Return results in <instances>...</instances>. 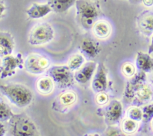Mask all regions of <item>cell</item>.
I'll list each match as a JSON object with an SVG mask.
<instances>
[{
  "mask_svg": "<svg viewBox=\"0 0 153 136\" xmlns=\"http://www.w3.org/2000/svg\"><path fill=\"white\" fill-rule=\"evenodd\" d=\"M0 92L18 108L28 106L32 103L34 98L31 90L22 84H0Z\"/></svg>",
  "mask_w": 153,
  "mask_h": 136,
  "instance_id": "obj_1",
  "label": "cell"
},
{
  "mask_svg": "<svg viewBox=\"0 0 153 136\" xmlns=\"http://www.w3.org/2000/svg\"><path fill=\"white\" fill-rule=\"evenodd\" d=\"M9 130L12 136H40L34 121L23 114H13L9 120Z\"/></svg>",
  "mask_w": 153,
  "mask_h": 136,
  "instance_id": "obj_2",
  "label": "cell"
},
{
  "mask_svg": "<svg viewBox=\"0 0 153 136\" xmlns=\"http://www.w3.org/2000/svg\"><path fill=\"white\" fill-rule=\"evenodd\" d=\"M76 14L85 28H92L100 16V8L97 3L91 0H76Z\"/></svg>",
  "mask_w": 153,
  "mask_h": 136,
  "instance_id": "obj_3",
  "label": "cell"
},
{
  "mask_svg": "<svg viewBox=\"0 0 153 136\" xmlns=\"http://www.w3.org/2000/svg\"><path fill=\"white\" fill-rule=\"evenodd\" d=\"M55 30L48 22H41L34 25L30 31L28 43L31 46H39L47 44L54 40Z\"/></svg>",
  "mask_w": 153,
  "mask_h": 136,
  "instance_id": "obj_4",
  "label": "cell"
},
{
  "mask_svg": "<svg viewBox=\"0 0 153 136\" xmlns=\"http://www.w3.org/2000/svg\"><path fill=\"white\" fill-rule=\"evenodd\" d=\"M48 76L52 78L58 88H68L74 85V72L67 64L53 65L49 68Z\"/></svg>",
  "mask_w": 153,
  "mask_h": 136,
  "instance_id": "obj_5",
  "label": "cell"
},
{
  "mask_svg": "<svg viewBox=\"0 0 153 136\" xmlns=\"http://www.w3.org/2000/svg\"><path fill=\"white\" fill-rule=\"evenodd\" d=\"M50 67V61L45 55L31 53L24 61V68L28 73L33 75H40Z\"/></svg>",
  "mask_w": 153,
  "mask_h": 136,
  "instance_id": "obj_6",
  "label": "cell"
},
{
  "mask_svg": "<svg viewBox=\"0 0 153 136\" xmlns=\"http://www.w3.org/2000/svg\"><path fill=\"white\" fill-rule=\"evenodd\" d=\"M24 60L21 53L10 55L2 58L0 65V79H4L16 74L18 69L24 67Z\"/></svg>",
  "mask_w": 153,
  "mask_h": 136,
  "instance_id": "obj_7",
  "label": "cell"
},
{
  "mask_svg": "<svg viewBox=\"0 0 153 136\" xmlns=\"http://www.w3.org/2000/svg\"><path fill=\"white\" fill-rule=\"evenodd\" d=\"M108 85V69L103 62L97 64V68L94 77L91 80V87L96 94L106 91Z\"/></svg>",
  "mask_w": 153,
  "mask_h": 136,
  "instance_id": "obj_8",
  "label": "cell"
},
{
  "mask_svg": "<svg viewBox=\"0 0 153 136\" xmlns=\"http://www.w3.org/2000/svg\"><path fill=\"white\" fill-rule=\"evenodd\" d=\"M146 82V73L138 71L127 82L123 93L124 100L128 103L132 102L135 98V91L137 86Z\"/></svg>",
  "mask_w": 153,
  "mask_h": 136,
  "instance_id": "obj_9",
  "label": "cell"
},
{
  "mask_svg": "<svg viewBox=\"0 0 153 136\" xmlns=\"http://www.w3.org/2000/svg\"><path fill=\"white\" fill-rule=\"evenodd\" d=\"M97 62L93 60L88 61L77 71L74 72L75 82L79 85H87L92 80L97 68Z\"/></svg>",
  "mask_w": 153,
  "mask_h": 136,
  "instance_id": "obj_10",
  "label": "cell"
},
{
  "mask_svg": "<svg viewBox=\"0 0 153 136\" xmlns=\"http://www.w3.org/2000/svg\"><path fill=\"white\" fill-rule=\"evenodd\" d=\"M79 50L86 59L91 61L98 57L102 49L98 42L91 38H85L80 43Z\"/></svg>",
  "mask_w": 153,
  "mask_h": 136,
  "instance_id": "obj_11",
  "label": "cell"
},
{
  "mask_svg": "<svg viewBox=\"0 0 153 136\" xmlns=\"http://www.w3.org/2000/svg\"><path fill=\"white\" fill-rule=\"evenodd\" d=\"M123 115V105L120 101L113 100L108 103L105 110L106 120L111 123H117Z\"/></svg>",
  "mask_w": 153,
  "mask_h": 136,
  "instance_id": "obj_12",
  "label": "cell"
},
{
  "mask_svg": "<svg viewBox=\"0 0 153 136\" xmlns=\"http://www.w3.org/2000/svg\"><path fill=\"white\" fill-rule=\"evenodd\" d=\"M137 25L139 31L146 37L153 35V12H142L137 18Z\"/></svg>",
  "mask_w": 153,
  "mask_h": 136,
  "instance_id": "obj_13",
  "label": "cell"
},
{
  "mask_svg": "<svg viewBox=\"0 0 153 136\" xmlns=\"http://www.w3.org/2000/svg\"><path fill=\"white\" fill-rule=\"evenodd\" d=\"M52 12V7L48 2L37 3L34 2L27 9L26 14L30 19H38L45 17Z\"/></svg>",
  "mask_w": 153,
  "mask_h": 136,
  "instance_id": "obj_14",
  "label": "cell"
},
{
  "mask_svg": "<svg viewBox=\"0 0 153 136\" xmlns=\"http://www.w3.org/2000/svg\"><path fill=\"white\" fill-rule=\"evenodd\" d=\"M15 43L13 36L7 31H0V57L12 55Z\"/></svg>",
  "mask_w": 153,
  "mask_h": 136,
  "instance_id": "obj_15",
  "label": "cell"
},
{
  "mask_svg": "<svg viewBox=\"0 0 153 136\" xmlns=\"http://www.w3.org/2000/svg\"><path fill=\"white\" fill-rule=\"evenodd\" d=\"M135 66L139 71L149 73L153 70V58L150 54L139 51L135 58Z\"/></svg>",
  "mask_w": 153,
  "mask_h": 136,
  "instance_id": "obj_16",
  "label": "cell"
},
{
  "mask_svg": "<svg viewBox=\"0 0 153 136\" xmlns=\"http://www.w3.org/2000/svg\"><path fill=\"white\" fill-rule=\"evenodd\" d=\"M111 26L108 21L104 19L97 20L92 27L94 35L100 40L107 39L111 34Z\"/></svg>",
  "mask_w": 153,
  "mask_h": 136,
  "instance_id": "obj_17",
  "label": "cell"
},
{
  "mask_svg": "<svg viewBox=\"0 0 153 136\" xmlns=\"http://www.w3.org/2000/svg\"><path fill=\"white\" fill-rule=\"evenodd\" d=\"M55 84L49 76H41L36 82L37 91L43 95H49L55 89Z\"/></svg>",
  "mask_w": 153,
  "mask_h": 136,
  "instance_id": "obj_18",
  "label": "cell"
},
{
  "mask_svg": "<svg viewBox=\"0 0 153 136\" xmlns=\"http://www.w3.org/2000/svg\"><path fill=\"white\" fill-rule=\"evenodd\" d=\"M47 2L52 7V11L57 13H63L75 5L76 0H48Z\"/></svg>",
  "mask_w": 153,
  "mask_h": 136,
  "instance_id": "obj_19",
  "label": "cell"
},
{
  "mask_svg": "<svg viewBox=\"0 0 153 136\" xmlns=\"http://www.w3.org/2000/svg\"><path fill=\"white\" fill-rule=\"evenodd\" d=\"M153 95V91L150 85H147L146 82L142 83L137 86L135 91V98L137 101L140 103H147L152 100Z\"/></svg>",
  "mask_w": 153,
  "mask_h": 136,
  "instance_id": "obj_20",
  "label": "cell"
},
{
  "mask_svg": "<svg viewBox=\"0 0 153 136\" xmlns=\"http://www.w3.org/2000/svg\"><path fill=\"white\" fill-rule=\"evenodd\" d=\"M77 98V94L73 91H66L58 96V102L64 107H68L74 104Z\"/></svg>",
  "mask_w": 153,
  "mask_h": 136,
  "instance_id": "obj_21",
  "label": "cell"
},
{
  "mask_svg": "<svg viewBox=\"0 0 153 136\" xmlns=\"http://www.w3.org/2000/svg\"><path fill=\"white\" fill-rule=\"evenodd\" d=\"M85 59L86 58H85V56L82 53L73 54L69 58L67 65L68 66V67L72 71L76 72L79 69H80L84 65V64L86 62Z\"/></svg>",
  "mask_w": 153,
  "mask_h": 136,
  "instance_id": "obj_22",
  "label": "cell"
},
{
  "mask_svg": "<svg viewBox=\"0 0 153 136\" xmlns=\"http://www.w3.org/2000/svg\"><path fill=\"white\" fill-rule=\"evenodd\" d=\"M139 127V122L126 117L121 123V130L126 135H131L137 131Z\"/></svg>",
  "mask_w": 153,
  "mask_h": 136,
  "instance_id": "obj_23",
  "label": "cell"
},
{
  "mask_svg": "<svg viewBox=\"0 0 153 136\" xmlns=\"http://www.w3.org/2000/svg\"><path fill=\"white\" fill-rule=\"evenodd\" d=\"M126 117L137 122L143 120V111L137 106H131L126 111Z\"/></svg>",
  "mask_w": 153,
  "mask_h": 136,
  "instance_id": "obj_24",
  "label": "cell"
},
{
  "mask_svg": "<svg viewBox=\"0 0 153 136\" xmlns=\"http://www.w3.org/2000/svg\"><path fill=\"white\" fill-rule=\"evenodd\" d=\"M13 116L11 109L3 101H0V122H5L11 119Z\"/></svg>",
  "mask_w": 153,
  "mask_h": 136,
  "instance_id": "obj_25",
  "label": "cell"
},
{
  "mask_svg": "<svg viewBox=\"0 0 153 136\" xmlns=\"http://www.w3.org/2000/svg\"><path fill=\"white\" fill-rule=\"evenodd\" d=\"M122 73L126 77L131 78L137 73V67L131 62H125L122 66Z\"/></svg>",
  "mask_w": 153,
  "mask_h": 136,
  "instance_id": "obj_26",
  "label": "cell"
},
{
  "mask_svg": "<svg viewBox=\"0 0 153 136\" xmlns=\"http://www.w3.org/2000/svg\"><path fill=\"white\" fill-rule=\"evenodd\" d=\"M143 111V121L148 123L153 119V103L146 104L142 108Z\"/></svg>",
  "mask_w": 153,
  "mask_h": 136,
  "instance_id": "obj_27",
  "label": "cell"
},
{
  "mask_svg": "<svg viewBox=\"0 0 153 136\" xmlns=\"http://www.w3.org/2000/svg\"><path fill=\"white\" fill-rule=\"evenodd\" d=\"M95 101L99 106H105L109 103V97L107 94L105 92H100L97 94L95 97Z\"/></svg>",
  "mask_w": 153,
  "mask_h": 136,
  "instance_id": "obj_28",
  "label": "cell"
},
{
  "mask_svg": "<svg viewBox=\"0 0 153 136\" xmlns=\"http://www.w3.org/2000/svg\"><path fill=\"white\" fill-rule=\"evenodd\" d=\"M108 136H126L125 133L115 129H112L108 133Z\"/></svg>",
  "mask_w": 153,
  "mask_h": 136,
  "instance_id": "obj_29",
  "label": "cell"
},
{
  "mask_svg": "<svg viewBox=\"0 0 153 136\" xmlns=\"http://www.w3.org/2000/svg\"><path fill=\"white\" fill-rule=\"evenodd\" d=\"M6 10V6L4 4V2L1 1H0V17L3 16V14L4 13Z\"/></svg>",
  "mask_w": 153,
  "mask_h": 136,
  "instance_id": "obj_30",
  "label": "cell"
},
{
  "mask_svg": "<svg viewBox=\"0 0 153 136\" xmlns=\"http://www.w3.org/2000/svg\"><path fill=\"white\" fill-rule=\"evenodd\" d=\"M145 7H150L153 6V0H141Z\"/></svg>",
  "mask_w": 153,
  "mask_h": 136,
  "instance_id": "obj_31",
  "label": "cell"
},
{
  "mask_svg": "<svg viewBox=\"0 0 153 136\" xmlns=\"http://www.w3.org/2000/svg\"><path fill=\"white\" fill-rule=\"evenodd\" d=\"M6 133V128L4 124L0 122V136H4Z\"/></svg>",
  "mask_w": 153,
  "mask_h": 136,
  "instance_id": "obj_32",
  "label": "cell"
},
{
  "mask_svg": "<svg viewBox=\"0 0 153 136\" xmlns=\"http://www.w3.org/2000/svg\"><path fill=\"white\" fill-rule=\"evenodd\" d=\"M148 53L152 54L153 53V35L152 36V39H151V43L149 46V49H148Z\"/></svg>",
  "mask_w": 153,
  "mask_h": 136,
  "instance_id": "obj_33",
  "label": "cell"
},
{
  "mask_svg": "<svg viewBox=\"0 0 153 136\" xmlns=\"http://www.w3.org/2000/svg\"><path fill=\"white\" fill-rule=\"evenodd\" d=\"M84 136H100L98 133H88Z\"/></svg>",
  "mask_w": 153,
  "mask_h": 136,
  "instance_id": "obj_34",
  "label": "cell"
},
{
  "mask_svg": "<svg viewBox=\"0 0 153 136\" xmlns=\"http://www.w3.org/2000/svg\"><path fill=\"white\" fill-rule=\"evenodd\" d=\"M152 129H153V119L152 120Z\"/></svg>",
  "mask_w": 153,
  "mask_h": 136,
  "instance_id": "obj_35",
  "label": "cell"
},
{
  "mask_svg": "<svg viewBox=\"0 0 153 136\" xmlns=\"http://www.w3.org/2000/svg\"><path fill=\"white\" fill-rule=\"evenodd\" d=\"M151 82H152V83L153 84V77L152 78V79H151Z\"/></svg>",
  "mask_w": 153,
  "mask_h": 136,
  "instance_id": "obj_36",
  "label": "cell"
},
{
  "mask_svg": "<svg viewBox=\"0 0 153 136\" xmlns=\"http://www.w3.org/2000/svg\"><path fill=\"white\" fill-rule=\"evenodd\" d=\"M152 101H153V95H152Z\"/></svg>",
  "mask_w": 153,
  "mask_h": 136,
  "instance_id": "obj_37",
  "label": "cell"
}]
</instances>
